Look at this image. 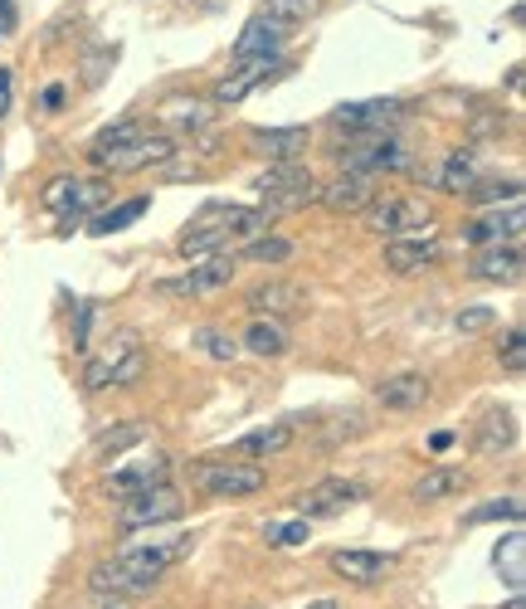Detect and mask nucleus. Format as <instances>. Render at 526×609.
I'll return each mask as SVG.
<instances>
[{"label": "nucleus", "instance_id": "nucleus-37", "mask_svg": "<svg viewBox=\"0 0 526 609\" xmlns=\"http://www.w3.org/2000/svg\"><path fill=\"white\" fill-rule=\"evenodd\" d=\"M468 527H483V522H522V497H497V502H483V507H473L468 517H463Z\"/></svg>", "mask_w": 526, "mask_h": 609}, {"label": "nucleus", "instance_id": "nucleus-49", "mask_svg": "<svg viewBox=\"0 0 526 609\" xmlns=\"http://www.w3.org/2000/svg\"><path fill=\"white\" fill-rule=\"evenodd\" d=\"M307 609H337V600H312Z\"/></svg>", "mask_w": 526, "mask_h": 609}, {"label": "nucleus", "instance_id": "nucleus-13", "mask_svg": "<svg viewBox=\"0 0 526 609\" xmlns=\"http://www.w3.org/2000/svg\"><path fill=\"white\" fill-rule=\"evenodd\" d=\"M361 497H366V488L351 483V478H322L317 488H307V493L298 497V512L307 522H312V517H337L346 507H356Z\"/></svg>", "mask_w": 526, "mask_h": 609}, {"label": "nucleus", "instance_id": "nucleus-52", "mask_svg": "<svg viewBox=\"0 0 526 609\" xmlns=\"http://www.w3.org/2000/svg\"><path fill=\"white\" fill-rule=\"evenodd\" d=\"M0 39H5V25H0Z\"/></svg>", "mask_w": 526, "mask_h": 609}, {"label": "nucleus", "instance_id": "nucleus-31", "mask_svg": "<svg viewBox=\"0 0 526 609\" xmlns=\"http://www.w3.org/2000/svg\"><path fill=\"white\" fill-rule=\"evenodd\" d=\"M473 488V478L463 473V468H429L419 483H414V502H444L453 493H468Z\"/></svg>", "mask_w": 526, "mask_h": 609}, {"label": "nucleus", "instance_id": "nucleus-51", "mask_svg": "<svg viewBox=\"0 0 526 609\" xmlns=\"http://www.w3.org/2000/svg\"><path fill=\"white\" fill-rule=\"evenodd\" d=\"M507 609H526V605H522V595H517V600H512V605H507Z\"/></svg>", "mask_w": 526, "mask_h": 609}, {"label": "nucleus", "instance_id": "nucleus-41", "mask_svg": "<svg viewBox=\"0 0 526 609\" xmlns=\"http://www.w3.org/2000/svg\"><path fill=\"white\" fill-rule=\"evenodd\" d=\"M356 434H366V415H337V419H327L322 444L332 449V444H341V439H356Z\"/></svg>", "mask_w": 526, "mask_h": 609}, {"label": "nucleus", "instance_id": "nucleus-26", "mask_svg": "<svg viewBox=\"0 0 526 609\" xmlns=\"http://www.w3.org/2000/svg\"><path fill=\"white\" fill-rule=\"evenodd\" d=\"M492 566H497V575L522 595V585H526V532L512 527V532L502 536V541L492 546Z\"/></svg>", "mask_w": 526, "mask_h": 609}, {"label": "nucleus", "instance_id": "nucleus-33", "mask_svg": "<svg viewBox=\"0 0 526 609\" xmlns=\"http://www.w3.org/2000/svg\"><path fill=\"white\" fill-rule=\"evenodd\" d=\"M142 132H147V122H142V117H122V122H113V127H103V132L93 137V147H88V152H93V161H103V156H113L117 147L137 142Z\"/></svg>", "mask_w": 526, "mask_h": 609}, {"label": "nucleus", "instance_id": "nucleus-8", "mask_svg": "<svg viewBox=\"0 0 526 609\" xmlns=\"http://www.w3.org/2000/svg\"><path fill=\"white\" fill-rule=\"evenodd\" d=\"M366 225L380 229V234H390V239H410V234H424L429 229V205L424 200H395V195H385V200H371L366 210Z\"/></svg>", "mask_w": 526, "mask_h": 609}, {"label": "nucleus", "instance_id": "nucleus-29", "mask_svg": "<svg viewBox=\"0 0 526 609\" xmlns=\"http://www.w3.org/2000/svg\"><path fill=\"white\" fill-rule=\"evenodd\" d=\"M288 346H293V337H288V327H283L278 317H254L249 332H244V342H239V351H254V356H283Z\"/></svg>", "mask_w": 526, "mask_h": 609}, {"label": "nucleus", "instance_id": "nucleus-2", "mask_svg": "<svg viewBox=\"0 0 526 609\" xmlns=\"http://www.w3.org/2000/svg\"><path fill=\"white\" fill-rule=\"evenodd\" d=\"M147 371V351H142V337L137 332H113L103 351L88 356L83 366V390H108V385H132L142 381Z\"/></svg>", "mask_w": 526, "mask_h": 609}, {"label": "nucleus", "instance_id": "nucleus-17", "mask_svg": "<svg viewBox=\"0 0 526 609\" xmlns=\"http://www.w3.org/2000/svg\"><path fill=\"white\" fill-rule=\"evenodd\" d=\"M283 39H288L283 25H273L268 15H254V20L234 35V64H249V59H278V54H283Z\"/></svg>", "mask_w": 526, "mask_h": 609}, {"label": "nucleus", "instance_id": "nucleus-3", "mask_svg": "<svg viewBox=\"0 0 526 609\" xmlns=\"http://www.w3.org/2000/svg\"><path fill=\"white\" fill-rule=\"evenodd\" d=\"M337 166L361 176H385V171H410L414 156L395 132H346V147H337Z\"/></svg>", "mask_w": 526, "mask_h": 609}, {"label": "nucleus", "instance_id": "nucleus-30", "mask_svg": "<svg viewBox=\"0 0 526 609\" xmlns=\"http://www.w3.org/2000/svg\"><path fill=\"white\" fill-rule=\"evenodd\" d=\"M147 424L142 419H132V424H113V429H103L98 439H93V458H122L132 454V449H142L147 444Z\"/></svg>", "mask_w": 526, "mask_h": 609}, {"label": "nucleus", "instance_id": "nucleus-43", "mask_svg": "<svg viewBox=\"0 0 526 609\" xmlns=\"http://www.w3.org/2000/svg\"><path fill=\"white\" fill-rule=\"evenodd\" d=\"M492 322H497V312H492V307H463V312L453 317V327H458L463 337H473V332H488Z\"/></svg>", "mask_w": 526, "mask_h": 609}, {"label": "nucleus", "instance_id": "nucleus-18", "mask_svg": "<svg viewBox=\"0 0 526 609\" xmlns=\"http://www.w3.org/2000/svg\"><path fill=\"white\" fill-rule=\"evenodd\" d=\"M522 268H526L522 264V244H488V249L473 254L468 273H473L478 283H517Z\"/></svg>", "mask_w": 526, "mask_h": 609}, {"label": "nucleus", "instance_id": "nucleus-48", "mask_svg": "<svg viewBox=\"0 0 526 609\" xmlns=\"http://www.w3.org/2000/svg\"><path fill=\"white\" fill-rule=\"evenodd\" d=\"M449 444H453V434H449V429H439V434L429 439V449H434V454H439V449H449Z\"/></svg>", "mask_w": 526, "mask_h": 609}, {"label": "nucleus", "instance_id": "nucleus-35", "mask_svg": "<svg viewBox=\"0 0 526 609\" xmlns=\"http://www.w3.org/2000/svg\"><path fill=\"white\" fill-rule=\"evenodd\" d=\"M317 10H322V0H263L259 15H268V20L283 25V30H293V25H307Z\"/></svg>", "mask_w": 526, "mask_h": 609}, {"label": "nucleus", "instance_id": "nucleus-12", "mask_svg": "<svg viewBox=\"0 0 526 609\" xmlns=\"http://www.w3.org/2000/svg\"><path fill=\"white\" fill-rule=\"evenodd\" d=\"M171 156H176V142H171L166 132H142L137 142L117 147V152L103 156L98 166H103V171H147V166H166Z\"/></svg>", "mask_w": 526, "mask_h": 609}, {"label": "nucleus", "instance_id": "nucleus-46", "mask_svg": "<svg viewBox=\"0 0 526 609\" xmlns=\"http://www.w3.org/2000/svg\"><path fill=\"white\" fill-rule=\"evenodd\" d=\"M10 98H15V74H10V69H0V117L10 113Z\"/></svg>", "mask_w": 526, "mask_h": 609}, {"label": "nucleus", "instance_id": "nucleus-5", "mask_svg": "<svg viewBox=\"0 0 526 609\" xmlns=\"http://www.w3.org/2000/svg\"><path fill=\"white\" fill-rule=\"evenodd\" d=\"M108 195H113V186L98 181V176H54V181L39 191V205L54 210V215H64V220H83V215L103 210Z\"/></svg>", "mask_w": 526, "mask_h": 609}, {"label": "nucleus", "instance_id": "nucleus-36", "mask_svg": "<svg viewBox=\"0 0 526 609\" xmlns=\"http://www.w3.org/2000/svg\"><path fill=\"white\" fill-rule=\"evenodd\" d=\"M244 259H249V264H283V259H293V239H283V234H259V239L244 244Z\"/></svg>", "mask_w": 526, "mask_h": 609}, {"label": "nucleus", "instance_id": "nucleus-38", "mask_svg": "<svg viewBox=\"0 0 526 609\" xmlns=\"http://www.w3.org/2000/svg\"><path fill=\"white\" fill-rule=\"evenodd\" d=\"M190 342H195V351H205L210 361H234V356H239V342H234L229 332H220V327H200Z\"/></svg>", "mask_w": 526, "mask_h": 609}, {"label": "nucleus", "instance_id": "nucleus-50", "mask_svg": "<svg viewBox=\"0 0 526 609\" xmlns=\"http://www.w3.org/2000/svg\"><path fill=\"white\" fill-rule=\"evenodd\" d=\"M195 5H205V10H220V5H229V0H195Z\"/></svg>", "mask_w": 526, "mask_h": 609}, {"label": "nucleus", "instance_id": "nucleus-42", "mask_svg": "<svg viewBox=\"0 0 526 609\" xmlns=\"http://www.w3.org/2000/svg\"><path fill=\"white\" fill-rule=\"evenodd\" d=\"M113 59H117L113 44H98V49L83 59V83H88V88H98V83L108 78V69H113Z\"/></svg>", "mask_w": 526, "mask_h": 609}, {"label": "nucleus", "instance_id": "nucleus-34", "mask_svg": "<svg viewBox=\"0 0 526 609\" xmlns=\"http://www.w3.org/2000/svg\"><path fill=\"white\" fill-rule=\"evenodd\" d=\"M468 200H478V205H488V210H497V205H522V181H517V176H492V181H473Z\"/></svg>", "mask_w": 526, "mask_h": 609}, {"label": "nucleus", "instance_id": "nucleus-23", "mask_svg": "<svg viewBox=\"0 0 526 609\" xmlns=\"http://www.w3.org/2000/svg\"><path fill=\"white\" fill-rule=\"evenodd\" d=\"M380 259H385V268H390V273H419V268H429L434 259H439V244H434V239H424V234L390 239Z\"/></svg>", "mask_w": 526, "mask_h": 609}, {"label": "nucleus", "instance_id": "nucleus-22", "mask_svg": "<svg viewBox=\"0 0 526 609\" xmlns=\"http://www.w3.org/2000/svg\"><path fill=\"white\" fill-rule=\"evenodd\" d=\"M156 122H161L166 137L176 142V137H186V132H205V127L215 122V108L200 103V98H171V103H161Z\"/></svg>", "mask_w": 526, "mask_h": 609}, {"label": "nucleus", "instance_id": "nucleus-7", "mask_svg": "<svg viewBox=\"0 0 526 609\" xmlns=\"http://www.w3.org/2000/svg\"><path fill=\"white\" fill-rule=\"evenodd\" d=\"M234 283V259L229 254H215V259H200V264L181 273V278H161L156 283V293L161 298H210V293H220Z\"/></svg>", "mask_w": 526, "mask_h": 609}, {"label": "nucleus", "instance_id": "nucleus-39", "mask_svg": "<svg viewBox=\"0 0 526 609\" xmlns=\"http://www.w3.org/2000/svg\"><path fill=\"white\" fill-rule=\"evenodd\" d=\"M307 536H312L307 517H298V522H263V541L268 546H307Z\"/></svg>", "mask_w": 526, "mask_h": 609}, {"label": "nucleus", "instance_id": "nucleus-32", "mask_svg": "<svg viewBox=\"0 0 526 609\" xmlns=\"http://www.w3.org/2000/svg\"><path fill=\"white\" fill-rule=\"evenodd\" d=\"M302 303V288L298 283H263L249 293V307L259 312V317H278V312H293Z\"/></svg>", "mask_w": 526, "mask_h": 609}, {"label": "nucleus", "instance_id": "nucleus-45", "mask_svg": "<svg viewBox=\"0 0 526 609\" xmlns=\"http://www.w3.org/2000/svg\"><path fill=\"white\" fill-rule=\"evenodd\" d=\"M39 108H44V113H59V108H64V83H49V88L39 93Z\"/></svg>", "mask_w": 526, "mask_h": 609}, {"label": "nucleus", "instance_id": "nucleus-44", "mask_svg": "<svg viewBox=\"0 0 526 609\" xmlns=\"http://www.w3.org/2000/svg\"><path fill=\"white\" fill-rule=\"evenodd\" d=\"M74 346L78 351L93 346V303H88V298H78L74 303Z\"/></svg>", "mask_w": 526, "mask_h": 609}, {"label": "nucleus", "instance_id": "nucleus-20", "mask_svg": "<svg viewBox=\"0 0 526 609\" xmlns=\"http://www.w3.org/2000/svg\"><path fill=\"white\" fill-rule=\"evenodd\" d=\"M332 571L346 585H380L385 575L395 571V556H380V551H332Z\"/></svg>", "mask_w": 526, "mask_h": 609}, {"label": "nucleus", "instance_id": "nucleus-21", "mask_svg": "<svg viewBox=\"0 0 526 609\" xmlns=\"http://www.w3.org/2000/svg\"><path fill=\"white\" fill-rule=\"evenodd\" d=\"M307 147V127H254L249 132V152L263 161H298Z\"/></svg>", "mask_w": 526, "mask_h": 609}, {"label": "nucleus", "instance_id": "nucleus-6", "mask_svg": "<svg viewBox=\"0 0 526 609\" xmlns=\"http://www.w3.org/2000/svg\"><path fill=\"white\" fill-rule=\"evenodd\" d=\"M186 512V497L176 493L171 483H156V488H147V493H137V497H127V507H122V527L127 532H156V527H166V522H176Z\"/></svg>", "mask_w": 526, "mask_h": 609}, {"label": "nucleus", "instance_id": "nucleus-9", "mask_svg": "<svg viewBox=\"0 0 526 609\" xmlns=\"http://www.w3.org/2000/svg\"><path fill=\"white\" fill-rule=\"evenodd\" d=\"M283 74V59H249V64H229V74L215 83V93H210V108H234V103H244L254 88H263L268 78Z\"/></svg>", "mask_w": 526, "mask_h": 609}, {"label": "nucleus", "instance_id": "nucleus-25", "mask_svg": "<svg viewBox=\"0 0 526 609\" xmlns=\"http://www.w3.org/2000/svg\"><path fill=\"white\" fill-rule=\"evenodd\" d=\"M473 181H478V161H473L468 152L444 156V161L429 171V186H434V191H449V195H468L473 191Z\"/></svg>", "mask_w": 526, "mask_h": 609}, {"label": "nucleus", "instance_id": "nucleus-1", "mask_svg": "<svg viewBox=\"0 0 526 609\" xmlns=\"http://www.w3.org/2000/svg\"><path fill=\"white\" fill-rule=\"evenodd\" d=\"M190 546H195V536H176V541H166V546L122 551L117 561H103L98 571L88 575V585H93V595H122V600H127V595H142V590H151L181 556H190Z\"/></svg>", "mask_w": 526, "mask_h": 609}, {"label": "nucleus", "instance_id": "nucleus-10", "mask_svg": "<svg viewBox=\"0 0 526 609\" xmlns=\"http://www.w3.org/2000/svg\"><path fill=\"white\" fill-rule=\"evenodd\" d=\"M400 117H405V108L395 98H366V103H341V108H332L327 122L346 127V132H390Z\"/></svg>", "mask_w": 526, "mask_h": 609}, {"label": "nucleus", "instance_id": "nucleus-24", "mask_svg": "<svg viewBox=\"0 0 526 609\" xmlns=\"http://www.w3.org/2000/svg\"><path fill=\"white\" fill-rule=\"evenodd\" d=\"M512 439H517V415H512V410H488V415L478 419L473 449L492 458V454H507V449H512Z\"/></svg>", "mask_w": 526, "mask_h": 609}, {"label": "nucleus", "instance_id": "nucleus-15", "mask_svg": "<svg viewBox=\"0 0 526 609\" xmlns=\"http://www.w3.org/2000/svg\"><path fill=\"white\" fill-rule=\"evenodd\" d=\"M429 395H434V385L424 371H400V376H385L376 385V400L385 410H395V415H414V410H424L429 405Z\"/></svg>", "mask_w": 526, "mask_h": 609}, {"label": "nucleus", "instance_id": "nucleus-14", "mask_svg": "<svg viewBox=\"0 0 526 609\" xmlns=\"http://www.w3.org/2000/svg\"><path fill=\"white\" fill-rule=\"evenodd\" d=\"M517 234H522V205H497V210H483L478 220L463 225V244H473V249L517 244Z\"/></svg>", "mask_w": 526, "mask_h": 609}, {"label": "nucleus", "instance_id": "nucleus-11", "mask_svg": "<svg viewBox=\"0 0 526 609\" xmlns=\"http://www.w3.org/2000/svg\"><path fill=\"white\" fill-rule=\"evenodd\" d=\"M166 468H171V458L166 454H142L137 463L113 468V473L103 478V493L127 502V497H137V493H147V488H156V483H166Z\"/></svg>", "mask_w": 526, "mask_h": 609}, {"label": "nucleus", "instance_id": "nucleus-27", "mask_svg": "<svg viewBox=\"0 0 526 609\" xmlns=\"http://www.w3.org/2000/svg\"><path fill=\"white\" fill-rule=\"evenodd\" d=\"M307 181H312V171H307L302 161H268L259 176H254V191H259L263 200H273V195L298 191V186H307Z\"/></svg>", "mask_w": 526, "mask_h": 609}, {"label": "nucleus", "instance_id": "nucleus-28", "mask_svg": "<svg viewBox=\"0 0 526 609\" xmlns=\"http://www.w3.org/2000/svg\"><path fill=\"white\" fill-rule=\"evenodd\" d=\"M147 210H151V195H132V200H122V205H113V210H98V215L88 220V234H93V239L122 234L127 225H137Z\"/></svg>", "mask_w": 526, "mask_h": 609}, {"label": "nucleus", "instance_id": "nucleus-4", "mask_svg": "<svg viewBox=\"0 0 526 609\" xmlns=\"http://www.w3.org/2000/svg\"><path fill=\"white\" fill-rule=\"evenodd\" d=\"M190 488L205 497H254L268 488V473L244 458H205L190 463Z\"/></svg>", "mask_w": 526, "mask_h": 609}, {"label": "nucleus", "instance_id": "nucleus-40", "mask_svg": "<svg viewBox=\"0 0 526 609\" xmlns=\"http://www.w3.org/2000/svg\"><path fill=\"white\" fill-rule=\"evenodd\" d=\"M497 356H502V366H507L512 376H522V371H526V337H522V327H512L507 337H497Z\"/></svg>", "mask_w": 526, "mask_h": 609}, {"label": "nucleus", "instance_id": "nucleus-47", "mask_svg": "<svg viewBox=\"0 0 526 609\" xmlns=\"http://www.w3.org/2000/svg\"><path fill=\"white\" fill-rule=\"evenodd\" d=\"M88 609H132V605H127L122 595H98V600H93Z\"/></svg>", "mask_w": 526, "mask_h": 609}, {"label": "nucleus", "instance_id": "nucleus-19", "mask_svg": "<svg viewBox=\"0 0 526 609\" xmlns=\"http://www.w3.org/2000/svg\"><path fill=\"white\" fill-rule=\"evenodd\" d=\"M293 439H298V419H273V424H263V429H249V434L234 444V454L244 458V463H259V458H268V454H283Z\"/></svg>", "mask_w": 526, "mask_h": 609}, {"label": "nucleus", "instance_id": "nucleus-16", "mask_svg": "<svg viewBox=\"0 0 526 609\" xmlns=\"http://www.w3.org/2000/svg\"><path fill=\"white\" fill-rule=\"evenodd\" d=\"M317 200H322L327 210H337V215H356V210H366V205L376 200V176H361V171H341L337 181L317 186Z\"/></svg>", "mask_w": 526, "mask_h": 609}]
</instances>
